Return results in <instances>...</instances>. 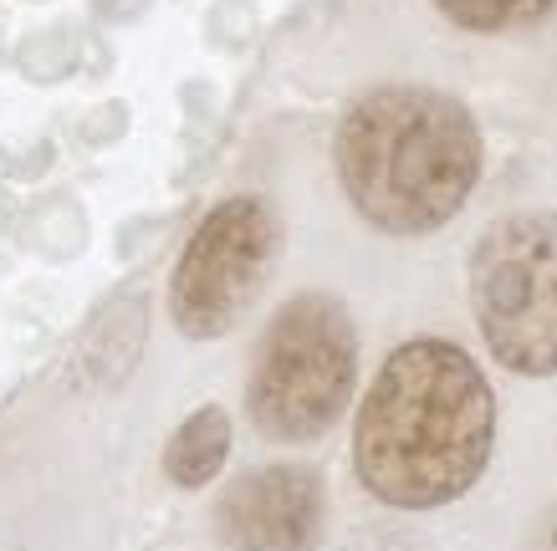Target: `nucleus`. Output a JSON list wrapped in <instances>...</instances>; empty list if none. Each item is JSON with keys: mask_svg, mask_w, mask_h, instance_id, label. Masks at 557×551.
<instances>
[{"mask_svg": "<svg viewBox=\"0 0 557 551\" xmlns=\"http://www.w3.org/2000/svg\"><path fill=\"white\" fill-rule=\"evenodd\" d=\"M496 393L471 352L445 337L394 348L363 393L354 465L369 496L394 511L460 501L491 460Z\"/></svg>", "mask_w": 557, "mask_h": 551, "instance_id": "obj_1", "label": "nucleus"}, {"mask_svg": "<svg viewBox=\"0 0 557 551\" xmlns=\"http://www.w3.org/2000/svg\"><path fill=\"white\" fill-rule=\"evenodd\" d=\"M338 179L384 235H430L466 210L481 179V128L435 87H373L338 123Z\"/></svg>", "mask_w": 557, "mask_h": 551, "instance_id": "obj_2", "label": "nucleus"}, {"mask_svg": "<svg viewBox=\"0 0 557 551\" xmlns=\"http://www.w3.org/2000/svg\"><path fill=\"white\" fill-rule=\"evenodd\" d=\"M358 384V333L348 306L322 291L292 297L271 317L246 388V414L276 444L322 439Z\"/></svg>", "mask_w": 557, "mask_h": 551, "instance_id": "obj_3", "label": "nucleus"}, {"mask_svg": "<svg viewBox=\"0 0 557 551\" xmlns=\"http://www.w3.org/2000/svg\"><path fill=\"white\" fill-rule=\"evenodd\" d=\"M471 312L496 363L522 378L557 373V215L496 220L471 251Z\"/></svg>", "mask_w": 557, "mask_h": 551, "instance_id": "obj_4", "label": "nucleus"}, {"mask_svg": "<svg viewBox=\"0 0 557 551\" xmlns=\"http://www.w3.org/2000/svg\"><path fill=\"white\" fill-rule=\"evenodd\" d=\"M282 251V225L267 200L236 195L215 204L189 235L185 255L170 276V317L195 342L225 337L256 306L261 286Z\"/></svg>", "mask_w": 557, "mask_h": 551, "instance_id": "obj_5", "label": "nucleus"}, {"mask_svg": "<svg viewBox=\"0 0 557 551\" xmlns=\"http://www.w3.org/2000/svg\"><path fill=\"white\" fill-rule=\"evenodd\" d=\"M327 526V496L318 469L267 465L225 485L215 531L231 551H318Z\"/></svg>", "mask_w": 557, "mask_h": 551, "instance_id": "obj_6", "label": "nucleus"}, {"mask_svg": "<svg viewBox=\"0 0 557 551\" xmlns=\"http://www.w3.org/2000/svg\"><path fill=\"white\" fill-rule=\"evenodd\" d=\"M231 454V414L220 403H205L170 435V450H164V475L185 490H200L220 475Z\"/></svg>", "mask_w": 557, "mask_h": 551, "instance_id": "obj_7", "label": "nucleus"}, {"mask_svg": "<svg viewBox=\"0 0 557 551\" xmlns=\"http://www.w3.org/2000/svg\"><path fill=\"white\" fill-rule=\"evenodd\" d=\"M557 0H435V11L460 32L475 36H502V32H522L537 26Z\"/></svg>", "mask_w": 557, "mask_h": 551, "instance_id": "obj_8", "label": "nucleus"}, {"mask_svg": "<svg viewBox=\"0 0 557 551\" xmlns=\"http://www.w3.org/2000/svg\"><path fill=\"white\" fill-rule=\"evenodd\" d=\"M553 551H557V521H553Z\"/></svg>", "mask_w": 557, "mask_h": 551, "instance_id": "obj_9", "label": "nucleus"}]
</instances>
